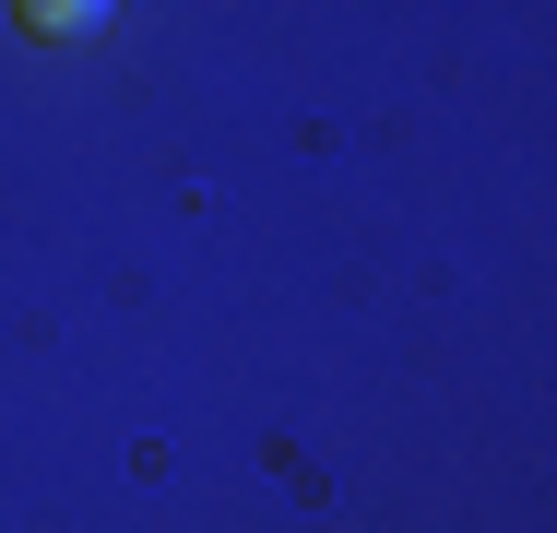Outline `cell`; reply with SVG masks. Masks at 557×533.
<instances>
[{
  "label": "cell",
  "instance_id": "1",
  "mask_svg": "<svg viewBox=\"0 0 557 533\" xmlns=\"http://www.w3.org/2000/svg\"><path fill=\"white\" fill-rule=\"evenodd\" d=\"M24 12V36H48V48H84V36H108L119 0H12Z\"/></svg>",
  "mask_w": 557,
  "mask_h": 533
}]
</instances>
